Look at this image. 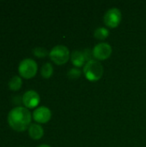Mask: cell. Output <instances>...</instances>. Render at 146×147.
<instances>
[{
  "instance_id": "cell-1",
  "label": "cell",
  "mask_w": 146,
  "mask_h": 147,
  "mask_svg": "<svg viewBox=\"0 0 146 147\" xmlns=\"http://www.w3.org/2000/svg\"><path fill=\"white\" fill-rule=\"evenodd\" d=\"M31 113L27 108L15 107L8 115V123L9 127L17 132H23L31 125Z\"/></svg>"
},
{
  "instance_id": "cell-2",
  "label": "cell",
  "mask_w": 146,
  "mask_h": 147,
  "mask_svg": "<svg viewBox=\"0 0 146 147\" xmlns=\"http://www.w3.org/2000/svg\"><path fill=\"white\" fill-rule=\"evenodd\" d=\"M103 71L104 70L102 65L96 59L86 62L83 67V73L85 78L91 82L98 81L101 79L103 75Z\"/></svg>"
},
{
  "instance_id": "cell-3",
  "label": "cell",
  "mask_w": 146,
  "mask_h": 147,
  "mask_svg": "<svg viewBox=\"0 0 146 147\" xmlns=\"http://www.w3.org/2000/svg\"><path fill=\"white\" fill-rule=\"evenodd\" d=\"M50 59L56 65H61L65 64L70 59V51L69 49L63 45H58L52 48L49 53Z\"/></svg>"
},
{
  "instance_id": "cell-4",
  "label": "cell",
  "mask_w": 146,
  "mask_h": 147,
  "mask_svg": "<svg viewBox=\"0 0 146 147\" xmlns=\"http://www.w3.org/2000/svg\"><path fill=\"white\" fill-rule=\"evenodd\" d=\"M38 70V65L36 62L32 59H22L18 65L19 74L24 78H32L35 76Z\"/></svg>"
},
{
  "instance_id": "cell-5",
  "label": "cell",
  "mask_w": 146,
  "mask_h": 147,
  "mask_svg": "<svg viewBox=\"0 0 146 147\" xmlns=\"http://www.w3.org/2000/svg\"><path fill=\"white\" fill-rule=\"evenodd\" d=\"M121 18H122V15L120 10L117 8H112L106 12L103 20L106 26L111 28H114L119 26V24L121 22Z\"/></svg>"
},
{
  "instance_id": "cell-6",
  "label": "cell",
  "mask_w": 146,
  "mask_h": 147,
  "mask_svg": "<svg viewBox=\"0 0 146 147\" xmlns=\"http://www.w3.org/2000/svg\"><path fill=\"white\" fill-rule=\"evenodd\" d=\"M93 56L98 60H104L108 59L112 54V47L109 44L102 42L95 46L93 49Z\"/></svg>"
},
{
  "instance_id": "cell-7",
  "label": "cell",
  "mask_w": 146,
  "mask_h": 147,
  "mask_svg": "<svg viewBox=\"0 0 146 147\" xmlns=\"http://www.w3.org/2000/svg\"><path fill=\"white\" fill-rule=\"evenodd\" d=\"M40 101L39 94L34 90H28L22 96V103L26 108L33 109L35 108Z\"/></svg>"
},
{
  "instance_id": "cell-8",
  "label": "cell",
  "mask_w": 146,
  "mask_h": 147,
  "mask_svg": "<svg viewBox=\"0 0 146 147\" xmlns=\"http://www.w3.org/2000/svg\"><path fill=\"white\" fill-rule=\"evenodd\" d=\"M51 117H52L51 110L45 106L37 108L33 113V118L38 123H46L47 121H50Z\"/></svg>"
},
{
  "instance_id": "cell-9",
  "label": "cell",
  "mask_w": 146,
  "mask_h": 147,
  "mask_svg": "<svg viewBox=\"0 0 146 147\" xmlns=\"http://www.w3.org/2000/svg\"><path fill=\"white\" fill-rule=\"evenodd\" d=\"M28 134L33 140H40L44 134V130L39 124H31L28 127Z\"/></svg>"
},
{
  "instance_id": "cell-10",
  "label": "cell",
  "mask_w": 146,
  "mask_h": 147,
  "mask_svg": "<svg viewBox=\"0 0 146 147\" xmlns=\"http://www.w3.org/2000/svg\"><path fill=\"white\" fill-rule=\"evenodd\" d=\"M71 59L76 67H81L85 63V59L82 51H74L71 55Z\"/></svg>"
},
{
  "instance_id": "cell-11",
  "label": "cell",
  "mask_w": 146,
  "mask_h": 147,
  "mask_svg": "<svg viewBox=\"0 0 146 147\" xmlns=\"http://www.w3.org/2000/svg\"><path fill=\"white\" fill-rule=\"evenodd\" d=\"M22 81L19 76H14L9 81V88L14 91L18 90L22 87Z\"/></svg>"
},
{
  "instance_id": "cell-12",
  "label": "cell",
  "mask_w": 146,
  "mask_h": 147,
  "mask_svg": "<svg viewBox=\"0 0 146 147\" xmlns=\"http://www.w3.org/2000/svg\"><path fill=\"white\" fill-rule=\"evenodd\" d=\"M108 35H109L108 29H107L106 28H103V27H100V28H96L94 33V36L97 40H101L107 39L108 37Z\"/></svg>"
},
{
  "instance_id": "cell-13",
  "label": "cell",
  "mask_w": 146,
  "mask_h": 147,
  "mask_svg": "<svg viewBox=\"0 0 146 147\" xmlns=\"http://www.w3.org/2000/svg\"><path fill=\"white\" fill-rule=\"evenodd\" d=\"M40 73L41 76L44 78H49L52 77V73H53V67L52 65V64L50 63H46L42 65L41 70H40Z\"/></svg>"
},
{
  "instance_id": "cell-14",
  "label": "cell",
  "mask_w": 146,
  "mask_h": 147,
  "mask_svg": "<svg viewBox=\"0 0 146 147\" xmlns=\"http://www.w3.org/2000/svg\"><path fill=\"white\" fill-rule=\"evenodd\" d=\"M33 53H34V56H36L38 58H45L48 54L47 50L44 47H35V48H34Z\"/></svg>"
},
{
  "instance_id": "cell-15",
  "label": "cell",
  "mask_w": 146,
  "mask_h": 147,
  "mask_svg": "<svg viewBox=\"0 0 146 147\" xmlns=\"http://www.w3.org/2000/svg\"><path fill=\"white\" fill-rule=\"evenodd\" d=\"M81 74H82V71L79 69H77V67L76 68H71L67 72V76L71 79H77V78H80Z\"/></svg>"
},
{
  "instance_id": "cell-16",
  "label": "cell",
  "mask_w": 146,
  "mask_h": 147,
  "mask_svg": "<svg viewBox=\"0 0 146 147\" xmlns=\"http://www.w3.org/2000/svg\"><path fill=\"white\" fill-rule=\"evenodd\" d=\"M83 56H84V59H85V61L89 62L90 60H93V52L89 49V48H85L83 51Z\"/></svg>"
},
{
  "instance_id": "cell-17",
  "label": "cell",
  "mask_w": 146,
  "mask_h": 147,
  "mask_svg": "<svg viewBox=\"0 0 146 147\" xmlns=\"http://www.w3.org/2000/svg\"><path fill=\"white\" fill-rule=\"evenodd\" d=\"M37 147H51L50 146H48V145H40V146H37Z\"/></svg>"
}]
</instances>
